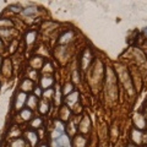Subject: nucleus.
Returning <instances> with one entry per match:
<instances>
[{
  "mask_svg": "<svg viewBox=\"0 0 147 147\" xmlns=\"http://www.w3.org/2000/svg\"><path fill=\"white\" fill-rule=\"evenodd\" d=\"M34 32H31V33H28V34H27V42H28V43H32V42H33V38H34Z\"/></svg>",
  "mask_w": 147,
  "mask_h": 147,
  "instance_id": "obj_11",
  "label": "nucleus"
},
{
  "mask_svg": "<svg viewBox=\"0 0 147 147\" xmlns=\"http://www.w3.org/2000/svg\"><path fill=\"white\" fill-rule=\"evenodd\" d=\"M21 117L24 120H28V119H31L32 117V113H31V110L30 109H24V110H21Z\"/></svg>",
  "mask_w": 147,
  "mask_h": 147,
  "instance_id": "obj_4",
  "label": "nucleus"
},
{
  "mask_svg": "<svg viewBox=\"0 0 147 147\" xmlns=\"http://www.w3.org/2000/svg\"><path fill=\"white\" fill-rule=\"evenodd\" d=\"M21 88L24 90V91H30L32 90V82L30 80H25L24 82H22V85H21Z\"/></svg>",
  "mask_w": 147,
  "mask_h": 147,
  "instance_id": "obj_6",
  "label": "nucleus"
},
{
  "mask_svg": "<svg viewBox=\"0 0 147 147\" xmlns=\"http://www.w3.org/2000/svg\"><path fill=\"white\" fill-rule=\"evenodd\" d=\"M144 31H145V33L147 34V27H146V28H144Z\"/></svg>",
  "mask_w": 147,
  "mask_h": 147,
  "instance_id": "obj_14",
  "label": "nucleus"
},
{
  "mask_svg": "<svg viewBox=\"0 0 147 147\" xmlns=\"http://www.w3.org/2000/svg\"><path fill=\"white\" fill-rule=\"evenodd\" d=\"M12 147H25V142L22 140H16L15 142H12Z\"/></svg>",
  "mask_w": 147,
  "mask_h": 147,
  "instance_id": "obj_9",
  "label": "nucleus"
},
{
  "mask_svg": "<svg viewBox=\"0 0 147 147\" xmlns=\"http://www.w3.org/2000/svg\"><path fill=\"white\" fill-rule=\"evenodd\" d=\"M25 98H26L25 93H20L17 96V98H16V108L17 109H20L22 107V104H24V102H25Z\"/></svg>",
  "mask_w": 147,
  "mask_h": 147,
  "instance_id": "obj_3",
  "label": "nucleus"
},
{
  "mask_svg": "<svg viewBox=\"0 0 147 147\" xmlns=\"http://www.w3.org/2000/svg\"><path fill=\"white\" fill-rule=\"evenodd\" d=\"M3 47H4V45H3V40H1V38H0V50L3 49Z\"/></svg>",
  "mask_w": 147,
  "mask_h": 147,
  "instance_id": "obj_13",
  "label": "nucleus"
},
{
  "mask_svg": "<svg viewBox=\"0 0 147 147\" xmlns=\"http://www.w3.org/2000/svg\"><path fill=\"white\" fill-rule=\"evenodd\" d=\"M0 64H1V57H0Z\"/></svg>",
  "mask_w": 147,
  "mask_h": 147,
  "instance_id": "obj_15",
  "label": "nucleus"
},
{
  "mask_svg": "<svg viewBox=\"0 0 147 147\" xmlns=\"http://www.w3.org/2000/svg\"><path fill=\"white\" fill-rule=\"evenodd\" d=\"M12 26V22L7 18H0V30H9V27Z\"/></svg>",
  "mask_w": 147,
  "mask_h": 147,
  "instance_id": "obj_2",
  "label": "nucleus"
},
{
  "mask_svg": "<svg viewBox=\"0 0 147 147\" xmlns=\"http://www.w3.org/2000/svg\"><path fill=\"white\" fill-rule=\"evenodd\" d=\"M79 97V93H74V94H71V96H69L67 97V103H70V104H72V103H75L76 102V98Z\"/></svg>",
  "mask_w": 147,
  "mask_h": 147,
  "instance_id": "obj_8",
  "label": "nucleus"
},
{
  "mask_svg": "<svg viewBox=\"0 0 147 147\" xmlns=\"http://www.w3.org/2000/svg\"><path fill=\"white\" fill-rule=\"evenodd\" d=\"M52 147H70V142H69V139L65 135H61L59 137H54Z\"/></svg>",
  "mask_w": 147,
  "mask_h": 147,
  "instance_id": "obj_1",
  "label": "nucleus"
},
{
  "mask_svg": "<svg viewBox=\"0 0 147 147\" xmlns=\"http://www.w3.org/2000/svg\"><path fill=\"white\" fill-rule=\"evenodd\" d=\"M27 136H28V140H31V145L34 146V144L37 142V135L34 134L33 131H31V132H28V134H27Z\"/></svg>",
  "mask_w": 147,
  "mask_h": 147,
  "instance_id": "obj_7",
  "label": "nucleus"
},
{
  "mask_svg": "<svg viewBox=\"0 0 147 147\" xmlns=\"http://www.w3.org/2000/svg\"><path fill=\"white\" fill-rule=\"evenodd\" d=\"M40 147H47V146H45V145H43V146H40Z\"/></svg>",
  "mask_w": 147,
  "mask_h": 147,
  "instance_id": "obj_16",
  "label": "nucleus"
},
{
  "mask_svg": "<svg viewBox=\"0 0 147 147\" xmlns=\"http://www.w3.org/2000/svg\"><path fill=\"white\" fill-rule=\"evenodd\" d=\"M53 84V80L52 77H43L42 79V86L44 88H49V86Z\"/></svg>",
  "mask_w": 147,
  "mask_h": 147,
  "instance_id": "obj_5",
  "label": "nucleus"
},
{
  "mask_svg": "<svg viewBox=\"0 0 147 147\" xmlns=\"http://www.w3.org/2000/svg\"><path fill=\"white\" fill-rule=\"evenodd\" d=\"M40 123H42V120H40L39 118H37L36 120L32 123V127H39V125H40Z\"/></svg>",
  "mask_w": 147,
  "mask_h": 147,
  "instance_id": "obj_12",
  "label": "nucleus"
},
{
  "mask_svg": "<svg viewBox=\"0 0 147 147\" xmlns=\"http://www.w3.org/2000/svg\"><path fill=\"white\" fill-rule=\"evenodd\" d=\"M36 103H37V99H36V97H30V99H28V105H30V107L34 108Z\"/></svg>",
  "mask_w": 147,
  "mask_h": 147,
  "instance_id": "obj_10",
  "label": "nucleus"
}]
</instances>
